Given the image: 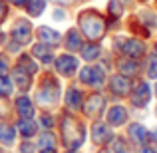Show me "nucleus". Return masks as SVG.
<instances>
[{
	"mask_svg": "<svg viewBox=\"0 0 157 153\" xmlns=\"http://www.w3.org/2000/svg\"><path fill=\"white\" fill-rule=\"evenodd\" d=\"M38 147L40 149H54L56 147V137H54V133L50 129H46L44 133H40V139H38Z\"/></svg>",
	"mask_w": 157,
	"mask_h": 153,
	"instance_id": "cd10ccee",
	"label": "nucleus"
},
{
	"mask_svg": "<svg viewBox=\"0 0 157 153\" xmlns=\"http://www.w3.org/2000/svg\"><path fill=\"white\" fill-rule=\"evenodd\" d=\"M32 34H34V26L28 20V16H18L12 20L8 38H12L14 42H18L20 46H28L32 42Z\"/></svg>",
	"mask_w": 157,
	"mask_h": 153,
	"instance_id": "20e7f679",
	"label": "nucleus"
},
{
	"mask_svg": "<svg viewBox=\"0 0 157 153\" xmlns=\"http://www.w3.org/2000/svg\"><path fill=\"white\" fill-rule=\"evenodd\" d=\"M105 14L107 20H119L123 14H125V6H123V0H107V6H105Z\"/></svg>",
	"mask_w": 157,
	"mask_h": 153,
	"instance_id": "393cba45",
	"label": "nucleus"
},
{
	"mask_svg": "<svg viewBox=\"0 0 157 153\" xmlns=\"http://www.w3.org/2000/svg\"><path fill=\"white\" fill-rule=\"evenodd\" d=\"M82 107H84V113L88 115V117L98 119L101 113H104V109H105V96L100 94V92H94L92 96L84 101Z\"/></svg>",
	"mask_w": 157,
	"mask_h": 153,
	"instance_id": "9d476101",
	"label": "nucleus"
},
{
	"mask_svg": "<svg viewBox=\"0 0 157 153\" xmlns=\"http://www.w3.org/2000/svg\"><path fill=\"white\" fill-rule=\"evenodd\" d=\"M117 70H119V74H123V76H127V78L137 76L139 74V62L133 60V58L123 56V58L117 60Z\"/></svg>",
	"mask_w": 157,
	"mask_h": 153,
	"instance_id": "4be33fe9",
	"label": "nucleus"
},
{
	"mask_svg": "<svg viewBox=\"0 0 157 153\" xmlns=\"http://www.w3.org/2000/svg\"><path fill=\"white\" fill-rule=\"evenodd\" d=\"M42 153H54V149H44Z\"/></svg>",
	"mask_w": 157,
	"mask_h": 153,
	"instance_id": "79ce46f5",
	"label": "nucleus"
},
{
	"mask_svg": "<svg viewBox=\"0 0 157 153\" xmlns=\"http://www.w3.org/2000/svg\"><path fill=\"white\" fill-rule=\"evenodd\" d=\"M54 123H56V119H54V115L50 111H42V115H40V125H42L44 129H52Z\"/></svg>",
	"mask_w": 157,
	"mask_h": 153,
	"instance_id": "473e14b6",
	"label": "nucleus"
},
{
	"mask_svg": "<svg viewBox=\"0 0 157 153\" xmlns=\"http://www.w3.org/2000/svg\"><path fill=\"white\" fill-rule=\"evenodd\" d=\"M12 70V60L6 52H0V76H10Z\"/></svg>",
	"mask_w": 157,
	"mask_h": 153,
	"instance_id": "c756f323",
	"label": "nucleus"
},
{
	"mask_svg": "<svg viewBox=\"0 0 157 153\" xmlns=\"http://www.w3.org/2000/svg\"><path fill=\"white\" fill-rule=\"evenodd\" d=\"M153 92H155V98H157V82H155V88H153Z\"/></svg>",
	"mask_w": 157,
	"mask_h": 153,
	"instance_id": "37998d69",
	"label": "nucleus"
},
{
	"mask_svg": "<svg viewBox=\"0 0 157 153\" xmlns=\"http://www.w3.org/2000/svg\"><path fill=\"white\" fill-rule=\"evenodd\" d=\"M78 26L90 42H100L107 32V18L96 8H86L78 14Z\"/></svg>",
	"mask_w": 157,
	"mask_h": 153,
	"instance_id": "f257e3e1",
	"label": "nucleus"
},
{
	"mask_svg": "<svg viewBox=\"0 0 157 153\" xmlns=\"http://www.w3.org/2000/svg\"><path fill=\"white\" fill-rule=\"evenodd\" d=\"M68 153H78V151H74V149H72V151H68Z\"/></svg>",
	"mask_w": 157,
	"mask_h": 153,
	"instance_id": "a18cd8bd",
	"label": "nucleus"
},
{
	"mask_svg": "<svg viewBox=\"0 0 157 153\" xmlns=\"http://www.w3.org/2000/svg\"><path fill=\"white\" fill-rule=\"evenodd\" d=\"M14 90H16V86H14L10 76H0V96L10 98L14 94Z\"/></svg>",
	"mask_w": 157,
	"mask_h": 153,
	"instance_id": "c85d7f7f",
	"label": "nucleus"
},
{
	"mask_svg": "<svg viewBox=\"0 0 157 153\" xmlns=\"http://www.w3.org/2000/svg\"><path fill=\"white\" fill-rule=\"evenodd\" d=\"M10 78H12V82H14L16 90H20V92H28V90L32 88V74H28L26 70L18 68L16 64L12 66V70H10Z\"/></svg>",
	"mask_w": 157,
	"mask_h": 153,
	"instance_id": "dca6fc26",
	"label": "nucleus"
},
{
	"mask_svg": "<svg viewBox=\"0 0 157 153\" xmlns=\"http://www.w3.org/2000/svg\"><path fill=\"white\" fill-rule=\"evenodd\" d=\"M64 105L70 111L82 109V105H84V94H82V90L76 88V86H70L68 92H66V98H64Z\"/></svg>",
	"mask_w": 157,
	"mask_h": 153,
	"instance_id": "f3484780",
	"label": "nucleus"
},
{
	"mask_svg": "<svg viewBox=\"0 0 157 153\" xmlns=\"http://www.w3.org/2000/svg\"><path fill=\"white\" fill-rule=\"evenodd\" d=\"M16 135L18 131H16L14 123H10L8 119H0V145L12 147L16 143Z\"/></svg>",
	"mask_w": 157,
	"mask_h": 153,
	"instance_id": "a211bd4d",
	"label": "nucleus"
},
{
	"mask_svg": "<svg viewBox=\"0 0 157 153\" xmlns=\"http://www.w3.org/2000/svg\"><path fill=\"white\" fill-rule=\"evenodd\" d=\"M46 2H54V4H58V6H70V4H74L76 0H46Z\"/></svg>",
	"mask_w": 157,
	"mask_h": 153,
	"instance_id": "58836bf2",
	"label": "nucleus"
},
{
	"mask_svg": "<svg viewBox=\"0 0 157 153\" xmlns=\"http://www.w3.org/2000/svg\"><path fill=\"white\" fill-rule=\"evenodd\" d=\"M107 88L113 96L121 98V96H129L133 84H131V78L123 76V74H113V76L107 78Z\"/></svg>",
	"mask_w": 157,
	"mask_h": 153,
	"instance_id": "1a4fd4ad",
	"label": "nucleus"
},
{
	"mask_svg": "<svg viewBox=\"0 0 157 153\" xmlns=\"http://www.w3.org/2000/svg\"><path fill=\"white\" fill-rule=\"evenodd\" d=\"M8 4H10L12 8H16V10H22V8H26L28 0H8Z\"/></svg>",
	"mask_w": 157,
	"mask_h": 153,
	"instance_id": "4c0bfd02",
	"label": "nucleus"
},
{
	"mask_svg": "<svg viewBox=\"0 0 157 153\" xmlns=\"http://www.w3.org/2000/svg\"><path fill=\"white\" fill-rule=\"evenodd\" d=\"M32 58L38 62H44V64H52L56 56H54V48H50L48 44L38 42L32 46Z\"/></svg>",
	"mask_w": 157,
	"mask_h": 153,
	"instance_id": "412c9836",
	"label": "nucleus"
},
{
	"mask_svg": "<svg viewBox=\"0 0 157 153\" xmlns=\"http://www.w3.org/2000/svg\"><path fill=\"white\" fill-rule=\"evenodd\" d=\"M113 42H115V48L121 52V56L133 58V60L143 58V56H145V52H147L145 42L139 40V38H121V36H117Z\"/></svg>",
	"mask_w": 157,
	"mask_h": 153,
	"instance_id": "423d86ee",
	"label": "nucleus"
},
{
	"mask_svg": "<svg viewBox=\"0 0 157 153\" xmlns=\"http://www.w3.org/2000/svg\"><path fill=\"white\" fill-rule=\"evenodd\" d=\"M46 0H28V4H26V14H28V18H40V16L46 12Z\"/></svg>",
	"mask_w": 157,
	"mask_h": 153,
	"instance_id": "a878e982",
	"label": "nucleus"
},
{
	"mask_svg": "<svg viewBox=\"0 0 157 153\" xmlns=\"http://www.w3.org/2000/svg\"><path fill=\"white\" fill-rule=\"evenodd\" d=\"M92 141L96 145H104V143L111 141V131L109 125L104 121H94L92 123Z\"/></svg>",
	"mask_w": 157,
	"mask_h": 153,
	"instance_id": "6ab92c4d",
	"label": "nucleus"
},
{
	"mask_svg": "<svg viewBox=\"0 0 157 153\" xmlns=\"http://www.w3.org/2000/svg\"><path fill=\"white\" fill-rule=\"evenodd\" d=\"M78 80L84 86L92 88V90H100L107 80V70H104L98 64H90V66H86V68H82L80 72H78Z\"/></svg>",
	"mask_w": 157,
	"mask_h": 153,
	"instance_id": "39448f33",
	"label": "nucleus"
},
{
	"mask_svg": "<svg viewBox=\"0 0 157 153\" xmlns=\"http://www.w3.org/2000/svg\"><path fill=\"white\" fill-rule=\"evenodd\" d=\"M111 149H113V153H129L127 141H125L123 137H113V143H111Z\"/></svg>",
	"mask_w": 157,
	"mask_h": 153,
	"instance_id": "2f4dec72",
	"label": "nucleus"
},
{
	"mask_svg": "<svg viewBox=\"0 0 157 153\" xmlns=\"http://www.w3.org/2000/svg\"><path fill=\"white\" fill-rule=\"evenodd\" d=\"M8 16H10V4L8 0H0V26L8 20Z\"/></svg>",
	"mask_w": 157,
	"mask_h": 153,
	"instance_id": "72a5a7b5",
	"label": "nucleus"
},
{
	"mask_svg": "<svg viewBox=\"0 0 157 153\" xmlns=\"http://www.w3.org/2000/svg\"><path fill=\"white\" fill-rule=\"evenodd\" d=\"M14 125H16V131H18L24 139H30L38 133V123L34 121V117H18V121H16Z\"/></svg>",
	"mask_w": 157,
	"mask_h": 153,
	"instance_id": "aec40b11",
	"label": "nucleus"
},
{
	"mask_svg": "<svg viewBox=\"0 0 157 153\" xmlns=\"http://www.w3.org/2000/svg\"><path fill=\"white\" fill-rule=\"evenodd\" d=\"M137 2H147V0H137Z\"/></svg>",
	"mask_w": 157,
	"mask_h": 153,
	"instance_id": "49530a36",
	"label": "nucleus"
},
{
	"mask_svg": "<svg viewBox=\"0 0 157 153\" xmlns=\"http://www.w3.org/2000/svg\"><path fill=\"white\" fill-rule=\"evenodd\" d=\"M60 129H62V143L68 149H78L86 139V127L76 115L64 113L60 117Z\"/></svg>",
	"mask_w": 157,
	"mask_h": 153,
	"instance_id": "f03ea898",
	"label": "nucleus"
},
{
	"mask_svg": "<svg viewBox=\"0 0 157 153\" xmlns=\"http://www.w3.org/2000/svg\"><path fill=\"white\" fill-rule=\"evenodd\" d=\"M62 44H64V48L70 54L80 52L82 46H84V36H82V32L78 30V28H70V30L66 32V36H62Z\"/></svg>",
	"mask_w": 157,
	"mask_h": 153,
	"instance_id": "2eb2a0df",
	"label": "nucleus"
},
{
	"mask_svg": "<svg viewBox=\"0 0 157 153\" xmlns=\"http://www.w3.org/2000/svg\"><path fill=\"white\" fill-rule=\"evenodd\" d=\"M52 18L56 20V22H64L66 18H68V12H66V6H56L52 10Z\"/></svg>",
	"mask_w": 157,
	"mask_h": 153,
	"instance_id": "f704fd0d",
	"label": "nucleus"
},
{
	"mask_svg": "<svg viewBox=\"0 0 157 153\" xmlns=\"http://www.w3.org/2000/svg\"><path fill=\"white\" fill-rule=\"evenodd\" d=\"M153 56L157 58V42H155V46H153Z\"/></svg>",
	"mask_w": 157,
	"mask_h": 153,
	"instance_id": "a19ab883",
	"label": "nucleus"
},
{
	"mask_svg": "<svg viewBox=\"0 0 157 153\" xmlns=\"http://www.w3.org/2000/svg\"><path fill=\"white\" fill-rule=\"evenodd\" d=\"M153 111H155V117H157V105H155V109H153Z\"/></svg>",
	"mask_w": 157,
	"mask_h": 153,
	"instance_id": "c03bdc74",
	"label": "nucleus"
},
{
	"mask_svg": "<svg viewBox=\"0 0 157 153\" xmlns=\"http://www.w3.org/2000/svg\"><path fill=\"white\" fill-rule=\"evenodd\" d=\"M12 113V103L8 101V98L0 96V119H8Z\"/></svg>",
	"mask_w": 157,
	"mask_h": 153,
	"instance_id": "7c9ffc66",
	"label": "nucleus"
},
{
	"mask_svg": "<svg viewBox=\"0 0 157 153\" xmlns=\"http://www.w3.org/2000/svg\"><path fill=\"white\" fill-rule=\"evenodd\" d=\"M145 76L149 78V80H157V58L153 56L149 60V64H147V72H145Z\"/></svg>",
	"mask_w": 157,
	"mask_h": 153,
	"instance_id": "c9c22d12",
	"label": "nucleus"
},
{
	"mask_svg": "<svg viewBox=\"0 0 157 153\" xmlns=\"http://www.w3.org/2000/svg\"><path fill=\"white\" fill-rule=\"evenodd\" d=\"M135 18H139V24L149 28V30H155L157 28V14H155L153 8H141V10H137Z\"/></svg>",
	"mask_w": 157,
	"mask_h": 153,
	"instance_id": "5701e85b",
	"label": "nucleus"
},
{
	"mask_svg": "<svg viewBox=\"0 0 157 153\" xmlns=\"http://www.w3.org/2000/svg\"><path fill=\"white\" fill-rule=\"evenodd\" d=\"M54 68H56V74H60L62 78H74L80 72V60L70 52L60 54L54 58Z\"/></svg>",
	"mask_w": 157,
	"mask_h": 153,
	"instance_id": "0eeeda50",
	"label": "nucleus"
},
{
	"mask_svg": "<svg viewBox=\"0 0 157 153\" xmlns=\"http://www.w3.org/2000/svg\"><path fill=\"white\" fill-rule=\"evenodd\" d=\"M127 117H129L127 107L119 105V103L107 107V111H105V123L109 127H119V125H123V123H127Z\"/></svg>",
	"mask_w": 157,
	"mask_h": 153,
	"instance_id": "9b49d317",
	"label": "nucleus"
},
{
	"mask_svg": "<svg viewBox=\"0 0 157 153\" xmlns=\"http://www.w3.org/2000/svg\"><path fill=\"white\" fill-rule=\"evenodd\" d=\"M127 139L133 141L135 145H147V141H151V133L143 123H129L127 125Z\"/></svg>",
	"mask_w": 157,
	"mask_h": 153,
	"instance_id": "f8f14e48",
	"label": "nucleus"
},
{
	"mask_svg": "<svg viewBox=\"0 0 157 153\" xmlns=\"http://www.w3.org/2000/svg\"><path fill=\"white\" fill-rule=\"evenodd\" d=\"M60 98H62V84L60 80H58L56 76H50V74H46V76L42 78V82H40L38 86V92H36V101L40 107H54L60 103Z\"/></svg>",
	"mask_w": 157,
	"mask_h": 153,
	"instance_id": "7ed1b4c3",
	"label": "nucleus"
},
{
	"mask_svg": "<svg viewBox=\"0 0 157 153\" xmlns=\"http://www.w3.org/2000/svg\"><path fill=\"white\" fill-rule=\"evenodd\" d=\"M139 153H157V151H155V149H153L151 145H143V147H141V151H139Z\"/></svg>",
	"mask_w": 157,
	"mask_h": 153,
	"instance_id": "ea45409f",
	"label": "nucleus"
},
{
	"mask_svg": "<svg viewBox=\"0 0 157 153\" xmlns=\"http://www.w3.org/2000/svg\"><path fill=\"white\" fill-rule=\"evenodd\" d=\"M20 153H36V145L30 139H24L22 145H20Z\"/></svg>",
	"mask_w": 157,
	"mask_h": 153,
	"instance_id": "e433bc0d",
	"label": "nucleus"
},
{
	"mask_svg": "<svg viewBox=\"0 0 157 153\" xmlns=\"http://www.w3.org/2000/svg\"><path fill=\"white\" fill-rule=\"evenodd\" d=\"M36 38H38V42L48 44L50 48H56L62 44V34L58 30H54L52 26H38L36 28Z\"/></svg>",
	"mask_w": 157,
	"mask_h": 153,
	"instance_id": "4468645a",
	"label": "nucleus"
},
{
	"mask_svg": "<svg viewBox=\"0 0 157 153\" xmlns=\"http://www.w3.org/2000/svg\"><path fill=\"white\" fill-rule=\"evenodd\" d=\"M151 96H153V90H151V86L147 84V82H139V84H135L133 88H131L129 92V100H131V105L133 107H147L151 101Z\"/></svg>",
	"mask_w": 157,
	"mask_h": 153,
	"instance_id": "6e6552de",
	"label": "nucleus"
},
{
	"mask_svg": "<svg viewBox=\"0 0 157 153\" xmlns=\"http://www.w3.org/2000/svg\"><path fill=\"white\" fill-rule=\"evenodd\" d=\"M16 66H18V68H22V70H26L28 74H32V76H36V74H38V64H36L34 58L28 56V54H18Z\"/></svg>",
	"mask_w": 157,
	"mask_h": 153,
	"instance_id": "bb28decb",
	"label": "nucleus"
},
{
	"mask_svg": "<svg viewBox=\"0 0 157 153\" xmlns=\"http://www.w3.org/2000/svg\"><path fill=\"white\" fill-rule=\"evenodd\" d=\"M82 60H86V62H98L101 58V46H100V42H90V44H84L82 46Z\"/></svg>",
	"mask_w": 157,
	"mask_h": 153,
	"instance_id": "b1692460",
	"label": "nucleus"
},
{
	"mask_svg": "<svg viewBox=\"0 0 157 153\" xmlns=\"http://www.w3.org/2000/svg\"><path fill=\"white\" fill-rule=\"evenodd\" d=\"M12 109L16 111L18 117H34L36 115V103L32 101L26 94H20V96H16L14 107H12Z\"/></svg>",
	"mask_w": 157,
	"mask_h": 153,
	"instance_id": "ddd939ff",
	"label": "nucleus"
}]
</instances>
